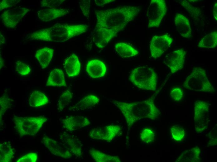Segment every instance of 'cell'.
Here are the masks:
<instances>
[{
  "mask_svg": "<svg viewBox=\"0 0 217 162\" xmlns=\"http://www.w3.org/2000/svg\"><path fill=\"white\" fill-rule=\"evenodd\" d=\"M140 6H121L95 11L97 23L93 41L98 48H103L141 11Z\"/></svg>",
  "mask_w": 217,
  "mask_h": 162,
  "instance_id": "cell-1",
  "label": "cell"
},
{
  "mask_svg": "<svg viewBox=\"0 0 217 162\" xmlns=\"http://www.w3.org/2000/svg\"><path fill=\"white\" fill-rule=\"evenodd\" d=\"M86 24H56L52 26L35 31L29 36L31 40L63 42L85 32Z\"/></svg>",
  "mask_w": 217,
  "mask_h": 162,
  "instance_id": "cell-2",
  "label": "cell"
},
{
  "mask_svg": "<svg viewBox=\"0 0 217 162\" xmlns=\"http://www.w3.org/2000/svg\"><path fill=\"white\" fill-rule=\"evenodd\" d=\"M113 102L123 115L128 126H132L136 121L142 118L155 120L161 113L152 98L132 103L116 100Z\"/></svg>",
  "mask_w": 217,
  "mask_h": 162,
  "instance_id": "cell-3",
  "label": "cell"
},
{
  "mask_svg": "<svg viewBox=\"0 0 217 162\" xmlns=\"http://www.w3.org/2000/svg\"><path fill=\"white\" fill-rule=\"evenodd\" d=\"M129 80L142 90L155 91L157 86V75L155 70L147 66L134 68L129 73Z\"/></svg>",
  "mask_w": 217,
  "mask_h": 162,
  "instance_id": "cell-4",
  "label": "cell"
},
{
  "mask_svg": "<svg viewBox=\"0 0 217 162\" xmlns=\"http://www.w3.org/2000/svg\"><path fill=\"white\" fill-rule=\"evenodd\" d=\"M183 85L185 89L197 92L212 93L215 91L205 70L200 67L193 68L184 80Z\"/></svg>",
  "mask_w": 217,
  "mask_h": 162,
  "instance_id": "cell-5",
  "label": "cell"
},
{
  "mask_svg": "<svg viewBox=\"0 0 217 162\" xmlns=\"http://www.w3.org/2000/svg\"><path fill=\"white\" fill-rule=\"evenodd\" d=\"M47 120L44 117L14 116V118L15 129L20 136L35 135Z\"/></svg>",
  "mask_w": 217,
  "mask_h": 162,
  "instance_id": "cell-6",
  "label": "cell"
},
{
  "mask_svg": "<svg viewBox=\"0 0 217 162\" xmlns=\"http://www.w3.org/2000/svg\"><path fill=\"white\" fill-rule=\"evenodd\" d=\"M210 118L209 103L201 100L195 101L194 107V121L195 131L199 133L204 131L208 127Z\"/></svg>",
  "mask_w": 217,
  "mask_h": 162,
  "instance_id": "cell-7",
  "label": "cell"
},
{
  "mask_svg": "<svg viewBox=\"0 0 217 162\" xmlns=\"http://www.w3.org/2000/svg\"><path fill=\"white\" fill-rule=\"evenodd\" d=\"M166 11L165 0H151L146 13L148 27H158L165 15Z\"/></svg>",
  "mask_w": 217,
  "mask_h": 162,
  "instance_id": "cell-8",
  "label": "cell"
},
{
  "mask_svg": "<svg viewBox=\"0 0 217 162\" xmlns=\"http://www.w3.org/2000/svg\"><path fill=\"white\" fill-rule=\"evenodd\" d=\"M29 11V9L26 7H16L3 12L0 18L6 27L14 28Z\"/></svg>",
  "mask_w": 217,
  "mask_h": 162,
  "instance_id": "cell-9",
  "label": "cell"
},
{
  "mask_svg": "<svg viewBox=\"0 0 217 162\" xmlns=\"http://www.w3.org/2000/svg\"><path fill=\"white\" fill-rule=\"evenodd\" d=\"M173 41L172 38L167 34L153 36L150 45L152 56L155 58L160 56L170 47Z\"/></svg>",
  "mask_w": 217,
  "mask_h": 162,
  "instance_id": "cell-10",
  "label": "cell"
},
{
  "mask_svg": "<svg viewBox=\"0 0 217 162\" xmlns=\"http://www.w3.org/2000/svg\"><path fill=\"white\" fill-rule=\"evenodd\" d=\"M186 51L183 49L176 50L168 54L164 62L169 68L172 74L181 69L185 63Z\"/></svg>",
  "mask_w": 217,
  "mask_h": 162,
  "instance_id": "cell-11",
  "label": "cell"
},
{
  "mask_svg": "<svg viewBox=\"0 0 217 162\" xmlns=\"http://www.w3.org/2000/svg\"><path fill=\"white\" fill-rule=\"evenodd\" d=\"M121 131L120 127L118 126L111 125L103 128L92 129L89 132V136L93 139L110 141L120 133Z\"/></svg>",
  "mask_w": 217,
  "mask_h": 162,
  "instance_id": "cell-12",
  "label": "cell"
},
{
  "mask_svg": "<svg viewBox=\"0 0 217 162\" xmlns=\"http://www.w3.org/2000/svg\"><path fill=\"white\" fill-rule=\"evenodd\" d=\"M42 141L44 146L54 155L65 159H69L72 157V155L61 143L46 136L43 137Z\"/></svg>",
  "mask_w": 217,
  "mask_h": 162,
  "instance_id": "cell-13",
  "label": "cell"
},
{
  "mask_svg": "<svg viewBox=\"0 0 217 162\" xmlns=\"http://www.w3.org/2000/svg\"><path fill=\"white\" fill-rule=\"evenodd\" d=\"M69 13V11L67 9L55 7L42 8L37 12L39 19L41 21L46 22L65 16Z\"/></svg>",
  "mask_w": 217,
  "mask_h": 162,
  "instance_id": "cell-14",
  "label": "cell"
},
{
  "mask_svg": "<svg viewBox=\"0 0 217 162\" xmlns=\"http://www.w3.org/2000/svg\"><path fill=\"white\" fill-rule=\"evenodd\" d=\"M63 127L70 131H75L89 125L90 122L87 117L79 115L70 116L62 120Z\"/></svg>",
  "mask_w": 217,
  "mask_h": 162,
  "instance_id": "cell-15",
  "label": "cell"
},
{
  "mask_svg": "<svg viewBox=\"0 0 217 162\" xmlns=\"http://www.w3.org/2000/svg\"><path fill=\"white\" fill-rule=\"evenodd\" d=\"M60 139L64 148L72 155L77 157L81 156L82 155L81 146L79 141L75 137L67 134H63L60 136Z\"/></svg>",
  "mask_w": 217,
  "mask_h": 162,
  "instance_id": "cell-16",
  "label": "cell"
},
{
  "mask_svg": "<svg viewBox=\"0 0 217 162\" xmlns=\"http://www.w3.org/2000/svg\"><path fill=\"white\" fill-rule=\"evenodd\" d=\"M86 70L89 75L93 78H102L105 75L107 68L104 63L98 59L91 60L87 63Z\"/></svg>",
  "mask_w": 217,
  "mask_h": 162,
  "instance_id": "cell-17",
  "label": "cell"
},
{
  "mask_svg": "<svg viewBox=\"0 0 217 162\" xmlns=\"http://www.w3.org/2000/svg\"><path fill=\"white\" fill-rule=\"evenodd\" d=\"M176 29L179 34L185 38H190L192 36V30L189 20L183 15L177 13L174 19Z\"/></svg>",
  "mask_w": 217,
  "mask_h": 162,
  "instance_id": "cell-18",
  "label": "cell"
},
{
  "mask_svg": "<svg viewBox=\"0 0 217 162\" xmlns=\"http://www.w3.org/2000/svg\"><path fill=\"white\" fill-rule=\"evenodd\" d=\"M64 67L66 73L70 77L78 75L80 73L81 65L77 56L72 54L64 61Z\"/></svg>",
  "mask_w": 217,
  "mask_h": 162,
  "instance_id": "cell-19",
  "label": "cell"
},
{
  "mask_svg": "<svg viewBox=\"0 0 217 162\" xmlns=\"http://www.w3.org/2000/svg\"><path fill=\"white\" fill-rule=\"evenodd\" d=\"M46 86L56 87H66L64 74L62 70L57 69L52 70L49 74Z\"/></svg>",
  "mask_w": 217,
  "mask_h": 162,
  "instance_id": "cell-20",
  "label": "cell"
},
{
  "mask_svg": "<svg viewBox=\"0 0 217 162\" xmlns=\"http://www.w3.org/2000/svg\"><path fill=\"white\" fill-rule=\"evenodd\" d=\"M54 50L45 47L37 50L35 57L43 69L47 67L49 64L53 56Z\"/></svg>",
  "mask_w": 217,
  "mask_h": 162,
  "instance_id": "cell-21",
  "label": "cell"
},
{
  "mask_svg": "<svg viewBox=\"0 0 217 162\" xmlns=\"http://www.w3.org/2000/svg\"><path fill=\"white\" fill-rule=\"evenodd\" d=\"M200 149L198 146L185 150L176 160L179 162H198L200 161Z\"/></svg>",
  "mask_w": 217,
  "mask_h": 162,
  "instance_id": "cell-22",
  "label": "cell"
},
{
  "mask_svg": "<svg viewBox=\"0 0 217 162\" xmlns=\"http://www.w3.org/2000/svg\"><path fill=\"white\" fill-rule=\"evenodd\" d=\"M114 49L117 54L122 58L132 57L138 54L137 50L124 42H119L115 44Z\"/></svg>",
  "mask_w": 217,
  "mask_h": 162,
  "instance_id": "cell-23",
  "label": "cell"
},
{
  "mask_svg": "<svg viewBox=\"0 0 217 162\" xmlns=\"http://www.w3.org/2000/svg\"><path fill=\"white\" fill-rule=\"evenodd\" d=\"M99 101V98L96 96L89 95L81 99L73 108L77 111L86 110L95 106L98 104Z\"/></svg>",
  "mask_w": 217,
  "mask_h": 162,
  "instance_id": "cell-24",
  "label": "cell"
},
{
  "mask_svg": "<svg viewBox=\"0 0 217 162\" xmlns=\"http://www.w3.org/2000/svg\"><path fill=\"white\" fill-rule=\"evenodd\" d=\"M49 102L48 97L42 92L34 91L30 94L29 105L32 107H39L46 104Z\"/></svg>",
  "mask_w": 217,
  "mask_h": 162,
  "instance_id": "cell-25",
  "label": "cell"
},
{
  "mask_svg": "<svg viewBox=\"0 0 217 162\" xmlns=\"http://www.w3.org/2000/svg\"><path fill=\"white\" fill-rule=\"evenodd\" d=\"M217 45V32L212 31L205 36L199 42L198 46L201 48L213 49Z\"/></svg>",
  "mask_w": 217,
  "mask_h": 162,
  "instance_id": "cell-26",
  "label": "cell"
},
{
  "mask_svg": "<svg viewBox=\"0 0 217 162\" xmlns=\"http://www.w3.org/2000/svg\"><path fill=\"white\" fill-rule=\"evenodd\" d=\"M14 154V150L10 143L5 142L0 144V161H12Z\"/></svg>",
  "mask_w": 217,
  "mask_h": 162,
  "instance_id": "cell-27",
  "label": "cell"
},
{
  "mask_svg": "<svg viewBox=\"0 0 217 162\" xmlns=\"http://www.w3.org/2000/svg\"><path fill=\"white\" fill-rule=\"evenodd\" d=\"M89 152L94 160L98 162H120V160L118 156L108 155L94 149H91Z\"/></svg>",
  "mask_w": 217,
  "mask_h": 162,
  "instance_id": "cell-28",
  "label": "cell"
},
{
  "mask_svg": "<svg viewBox=\"0 0 217 162\" xmlns=\"http://www.w3.org/2000/svg\"><path fill=\"white\" fill-rule=\"evenodd\" d=\"M72 93L69 89L65 90L60 96L58 101V108L60 111L63 110L67 106L72 97Z\"/></svg>",
  "mask_w": 217,
  "mask_h": 162,
  "instance_id": "cell-29",
  "label": "cell"
},
{
  "mask_svg": "<svg viewBox=\"0 0 217 162\" xmlns=\"http://www.w3.org/2000/svg\"><path fill=\"white\" fill-rule=\"evenodd\" d=\"M140 139L145 143L152 142L155 138V133L153 130L149 128H145L142 130L139 134Z\"/></svg>",
  "mask_w": 217,
  "mask_h": 162,
  "instance_id": "cell-30",
  "label": "cell"
},
{
  "mask_svg": "<svg viewBox=\"0 0 217 162\" xmlns=\"http://www.w3.org/2000/svg\"><path fill=\"white\" fill-rule=\"evenodd\" d=\"M171 135L173 138L177 141H180L184 137L185 132L181 126L176 125L171 126L170 128Z\"/></svg>",
  "mask_w": 217,
  "mask_h": 162,
  "instance_id": "cell-31",
  "label": "cell"
},
{
  "mask_svg": "<svg viewBox=\"0 0 217 162\" xmlns=\"http://www.w3.org/2000/svg\"><path fill=\"white\" fill-rule=\"evenodd\" d=\"M12 99L7 94H4L0 98V124L2 123L3 115L7 110L11 106Z\"/></svg>",
  "mask_w": 217,
  "mask_h": 162,
  "instance_id": "cell-32",
  "label": "cell"
},
{
  "mask_svg": "<svg viewBox=\"0 0 217 162\" xmlns=\"http://www.w3.org/2000/svg\"><path fill=\"white\" fill-rule=\"evenodd\" d=\"M15 68L16 71L22 76H26L29 74L31 69L27 64L19 60L15 63Z\"/></svg>",
  "mask_w": 217,
  "mask_h": 162,
  "instance_id": "cell-33",
  "label": "cell"
},
{
  "mask_svg": "<svg viewBox=\"0 0 217 162\" xmlns=\"http://www.w3.org/2000/svg\"><path fill=\"white\" fill-rule=\"evenodd\" d=\"M183 90L179 87H173L170 90L169 96L170 98L175 102H179L183 97Z\"/></svg>",
  "mask_w": 217,
  "mask_h": 162,
  "instance_id": "cell-34",
  "label": "cell"
},
{
  "mask_svg": "<svg viewBox=\"0 0 217 162\" xmlns=\"http://www.w3.org/2000/svg\"><path fill=\"white\" fill-rule=\"evenodd\" d=\"M181 5L185 8L191 15H193L194 17H198L200 14L199 11L200 9L194 7L191 5L186 0H180Z\"/></svg>",
  "mask_w": 217,
  "mask_h": 162,
  "instance_id": "cell-35",
  "label": "cell"
},
{
  "mask_svg": "<svg viewBox=\"0 0 217 162\" xmlns=\"http://www.w3.org/2000/svg\"><path fill=\"white\" fill-rule=\"evenodd\" d=\"M90 0H82L79 2L80 9L84 16L88 18L89 15Z\"/></svg>",
  "mask_w": 217,
  "mask_h": 162,
  "instance_id": "cell-36",
  "label": "cell"
},
{
  "mask_svg": "<svg viewBox=\"0 0 217 162\" xmlns=\"http://www.w3.org/2000/svg\"><path fill=\"white\" fill-rule=\"evenodd\" d=\"M38 158V155L36 153H30L18 159L17 162H36Z\"/></svg>",
  "mask_w": 217,
  "mask_h": 162,
  "instance_id": "cell-37",
  "label": "cell"
},
{
  "mask_svg": "<svg viewBox=\"0 0 217 162\" xmlns=\"http://www.w3.org/2000/svg\"><path fill=\"white\" fill-rule=\"evenodd\" d=\"M65 0H42L40 2L42 8L54 7V6H58Z\"/></svg>",
  "mask_w": 217,
  "mask_h": 162,
  "instance_id": "cell-38",
  "label": "cell"
},
{
  "mask_svg": "<svg viewBox=\"0 0 217 162\" xmlns=\"http://www.w3.org/2000/svg\"><path fill=\"white\" fill-rule=\"evenodd\" d=\"M20 0H3L1 1L0 10H2L15 6L18 4Z\"/></svg>",
  "mask_w": 217,
  "mask_h": 162,
  "instance_id": "cell-39",
  "label": "cell"
},
{
  "mask_svg": "<svg viewBox=\"0 0 217 162\" xmlns=\"http://www.w3.org/2000/svg\"><path fill=\"white\" fill-rule=\"evenodd\" d=\"M96 5L98 6H102L109 3L115 1L114 0H95Z\"/></svg>",
  "mask_w": 217,
  "mask_h": 162,
  "instance_id": "cell-40",
  "label": "cell"
},
{
  "mask_svg": "<svg viewBox=\"0 0 217 162\" xmlns=\"http://www.w3.org/2000/svg\"><path fill=\"white\" fill-rule=\"evenodd\" d=\"M216 1L214 3L213 11V16L215 19L217 20V3Z\"/></svg>",
  "mask_w": 217,
  "mask_h": 162,
  "instance_id": "cell-41",
  "label": "cell"
},
{
  "mask_svg": "<svg viewBox=\"0 0 217 162\" xmlns=\"http://www.w3.org/2000/svg\"><path fill=\"white\" fill-rule=\"evenodd\" d=\"M0 46L3 45L4 43V38L3 36L0 34Z\"/></svg>",
  "mask_w": 217,
  "mask_h": 162,
  "instance_id": "cell-42",
  "label": "cell"
},
{
  "mask_svg": "<svg viewBox=\"0 0 217 162\" xmlns=\"http://www.w3.org/2000/svg\"><path fill=\"white\" fill-rule=\"evenodd\" d=\"M3 60L1 58V57L0 56V69L2 68V67L3 66Z\"/></svg>",
  "mask_w": 217,
  "mask_h": 162,
  "instance_id": "cell-43",
  "label": "cell"
}]
</instances>
